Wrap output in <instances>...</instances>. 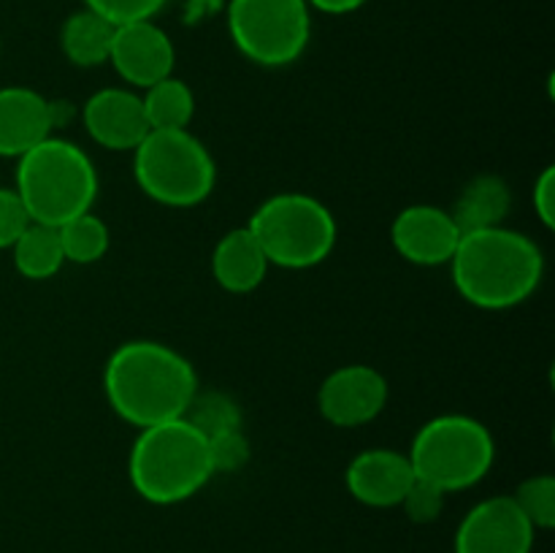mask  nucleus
<instances>
[{
  "label": "nucleus",
  "instance_id": "1",
  "mask_svg": "<svg viewBox=\"0 0 555 553\" xmlns=\"http://www.w3.org/2000/svg\"><path fill=\"white\" fill-rule=\"evenodd\" d=\"M106 401L130 426L177 421L198 390L193 363L155 339H133L112 352L103 369Z\"/></svg>",
  "mask_w": 555,
  "mask_h": 553
},
{
  "label": "nucleus",
  "instance_id": "2",
  "mask_svg": "<svg viewBox=\"0 0 555 553\" xmlns=\"http://www.w3.org/2000/svg\"><path fill=\"white\" fill-rule=\"evenodd\" d=\"M453 285L477 309H513L531 298L545 276L540 244L513 228H480L461 236L453 258Z\"/></svg>",
  "mask_w": 555,
  "mask_h": 553
},
{
  "label": "nucleus",
  "instance_id": "3",
  "mask_svg": "<svg viewBox=\"0 0 555 553\" xmlns=\"http://www.w3.org/2000/svg\"><path fill=\"white\" fill-rule=\"evenodd\" d=\"M130 486L150 504H179L211 480L209 442L184 417L141 428L130 448Z\"/></svg>",
  "mask_w": 555,
  "mask_h": 553
},
{
  "label": "nucleus",
  "instance_id": "4",
  "mask_svg": "<svg viewBox=\"0 0 555 553\" xmlns=\"http://www.w3.org/2000/svg\"><path fill=\"white\" fill-rule=\"evenodd\" d=\"M14 190L30 222L60 228L95 206V163L74 141L49 136L20 157Z\"/></svg>",
  "mask_w": 555,
  "mask_h": 553
},
{
  "label": "nucleus",
  "instance_id": "5",
  "mask_svg": "<svg viewBox=\"0 0 555 553\" xmlns=\"http://www.w3.org/2000/svg\"><path fill=\"white\" fill-rule=\"evenodd\" d=\"M271 266L312 269L336 247L334 215L323 201L307 193H276L253 211L247 222Z\"/></svg>",
  "mask_w": 555,
  "mask_h": 553
},
{
  "label": "nucleus",
  "instance_id": "6",
  "mask_svg": "<svg viewBox=\"0 0 555 553\" xmlns=\"http://www.w3.org/2000/svg\"><path fill=\"white\" fill-rule=\"evenodd\" d=\"M133 177L144 195L163 206L204 204L217 182L215 157L184 130H150L133 150Z\"/></svg>",
  "mask_w": 555,
  "mask_h": 553
},
{
  "label": "nucleus",
  "instance_id": "7",
  "mask_svg": "<svg viewBox=\"0 0 555 553\" xmlns=\"http://www.w3.org/2000/svg\"><path fill=\"white\" fill-rule=\"evenodd\" d=\"M412 472L444 493L477 486L496 461L491 428L469 415H439L417 428L410 445Z\"/></svg>",
  "mask_w": 555,
  "mask_h": 553
},
{
  "label": "nucleus",
  "instance_id": "8",
  "mask_svg": "<svg viewBox=\"0 0 555 553\" xmlns=\"http://www.w3.org/2000/svg\"><path fill=\"white\" fill-rule=\"evenodd\" d=\"M228 33L249 63L282 68L307 52L312 9L307 0H231Z\"/></svg>",
  "mask_w": 555,
  "mask_h": 553
},
{
  "label": "nucleus",
  "instance_id": "9",
  "mask_svg": "<svg viewBox=\"0 0 555 553\" xmlns=\"http://www.w3.org/2000/svg\"><path fill=\"white\" fill-rule=\"evenodd\" d=\"M537 529L509 493L477 502L455 529V553H531Z\"/></svg>",
  "mask_w": 555,
  "mask_h": 553
},
{
  "label": "nucleus",
  "instance_id": "10",
  "mask_svg": "<svg viewBox=\"0 0 555 553\" xmlns=\"http://www.w3.org/2000/svg\"><path fill=\"white\" fill-rule=\"evenodd\" d=\"M388 404V380L369 363L334 369L318 390V410L331 426L358 428L372 423Z\"/></svg>",
  "mask_w": 555,
  "mask_h": 553
},
{
  "label": "nucleus",
  "instance_id": "11",
  "mask_svg": "<svg viewBox=\"0 0 555 553\" xmlns=\"http://www.w3.org/2000/svg\"><path fill=\"white\" fill-rule=\"evenodd\" d=\"M108 63L114 65L119 79L128 81L130 87L146 90L173 74L177 49H173L171 36L152 20L130 22L114 30Z\"/></svg>",
  "mask_w": 555,
  "mask_h": 553
},
{
  "label": "nucleus",
  "instance_id": "12",
  "mask_svg": "<svg viewBox=\"0 0 555 553\" xmlns=\"http://www.w3.org/2000/svg\"><path fill=\"white\" fill-rule=\"evenodd\" d=\"M461 228L442 206L412 204L396 215L390 242L396 253L415 266H444L461 242Z\"/></svg>",
  "mask_w": 555,
  "mask_h": 553
},
{
  "label": "nucleus",
  "instance_id": "13",
  "mask_svg": "<svg viewBox=\"0 0 555 553\" xmlns=\"http://www.w3.org/2000/svg\"><path fill=\"white\" fill-rule=\"evenodd\" d=\"M81 119L90 139L112 152H133L150 133L141 95L122 87L92 92L81 108Z\"/></svg>",
  "mask_w": 555,
  "mask_h": 553
},
{
  "label": "nucleus",
  "instance_id": "14",
  "mask_svg": "<svg viewBox=\"0 0 555 553\" xmlns=\"http://www.w3.org/2000/svg\"><path fill=\"white\" fill-rule=\"evenodd\" d=\"M415 472L406 453L393 448H369L350 461L345 472L347 491L366 507H399L410 491Z\"/></svg>",
  "mask_w": 555,
  "mask_h": 553
},
{
  "label": "nucleus",
  "instance_id": "15",
  "mask_svg": "<svg viewBox=\"0 0 555 553\" xmlns=\"http://www.w3.org/2000/svg\"><path fill=\"white\" fill-rule=\"evenodd\" d=\"M54 106L30 87H0V157H16L52 136Z\"/></svg>",
  "mask_w": 555,
  "mask_h": 553
},
{
  "label": "nucleus",
  "instance_id": "16",
  "mask_svg": "<svg viewBox=\"0 0 555 553\" xmlns=\"http://www.w3.org/2000/svg\"><path fill=\"white\" fill-rule=\"evenodd\" d=\"M269 266V258L247 226L228 231L211 253V274L228 293H253L266 280Z\"/></svg>",
  "mask_w": 555,
  "mask_h": 553
},
{
  "label": "nucleus",
  "instance_id": "17",
  "mask_svg": "<svg viewBox=\"0 0 555 553\" xmlns=\"http://www.w3.org/2000/svg\"><path fill=\"white\" fill-rule=\"evenodd\" d=\"M509 204H513V195H509L507 182L496 173H482L461 190L450 215H453L461 233H469L480 231V228L502 226Z\"/></svg>",
  "mask_w": 555,
  "mask_h": 553
},
{
  "label": "nucleus",
  "instance_id": "18",
  "mask_svg": "<svg viewBox=\"0 0 555 553\" xmlns=\"http://www.w3.org/2000/svg\"><path fill=\"white\" fill-rule=\"evenodd\" d=\"M114 30L117 27L108 20H103L90 9H81L63 22L60 47H63L68 63L79 65V68H98V65L108 63Z\"/></svg>",
  "mask_w": 555,
  "mask_h": 553
},
{
  "label": "nucleus",
  "instance_id": "19",
  "mask_svg": "<svg viewBox=\"0 0 555 553\" xmlns=\"http://www.w3.org/2000/svg\"><path fill=\"white\" fill-rule=\"evenodd\" d=\"M14 266L25 280H49L57 274L65 263L63 244H60L57 228L30 222L22 236L11 244Z\"/></svg>",
  "mask_w": 555,
  "mask_h": 553
},
{
  "label": "nucleus",
  "instance_id": "20",
  "mask_svg": "<svg viewBox=\"0 0 555 553\" xmlns=\"http://www.w3.org/2000/svg\"><path fill=\"white\" fill-rule=\"evenodd\" d=\"M141 103H144L150 130H184L195 114L193 90L188 81L177 79L173 74L146 87Z\"/></svg>",
  "mask_w": 555,
  "mask_h": 553
},
{
  "label": "nucleus",
  "instance_id": "21",
  "mask_svg": "<svg viewBox=\"0 0 555 553\" xmlns=\"http://www.w3.org/2000/svg\"><path fill=\"white\" fill-rule=\"evenodd\" d=\"M60 244H63L65 263H95L108 253V226L92 211H85L79 217H70L68 222L57 228Z\"/></svg>",
  "mask_w": 555,
  "mask_h": 553
},
{
  "label": "nucleus",
  "instance_id": "22",
  "mask_svg": "<svg viewBox=\"0 0 555 553\" xmlns=\"http://www.w3.org/2000/svg\"><path fill=\"white\" fill-rule=\"evenodd\" d=\"M182 417L206 439L215 437V434L242 428V407L233 396L222 394V390H195L193 401H190Z\"/></svg>",
  "mask_w": 555,
  "mask_h": 553
},
{
  "label": "nucleus",
  "instance_id": "23",
  "mask_svg": "<svg viewBox=\"0 0 555 553\" xmlns=\"http://www.w3.org/2000/svg\"><path fill=\"white\" fill-rule=\"evenodd\" d=\"M520 513L529 518L534 529H553L555 526V477L553 475H534L526 477L518 486V491L509 493Z\"/></svg>",
  "mask_w": 555,
  "mask_h": 553
},
{
  "label": "nucleus",
  "instance_id": "24",
  "mask_svg": "<svg viewBox=\"0 0 555 553\" xmlns=\"http://www.w3.org/2000/svg\"><path fill=\"white\" fill-rule=\"evenodd\" d=\"M168 0H85V9L95 11L98 16L112 22L114 27L130 25V22L155 20Z\"/></svg>",
  "mask_w": 555,
  "mask_h": 553
},
{
  "label": "nucleus",
  "instance_id": "25",
  "mask_svg": "<svg viewBox=\"0 0 555 553\" xmlns=\"http://www.w3.org/2000/svg\"><path fill=\"white\" fill-rule=\"evenodd\" d=\"M206 442H209V459L215 475L217 472H238L247 464L249 455H253L249 439L242 428L215 434V437H209Z\"/></svg>",
  "mask_w": 555,
  "mask_h": 553
},
{
  "label": "nucleus",
  "instance_id": "26",
  "mask_svg": "<svg viewBox=\"0 0 555 553\" xmlns=\"http://www.w3.org/2000/svg\"><path fill=\"white\" fill-rule=\"evenodd\" d=\"M444 499H448V493H444L442 488H437V486H431V483L415 477L410 486V491H406L404 499H401L399 507H404L406 518H410L412 524L426 526V524H434V520L442 515Z\"/></svg>",
  "mask_w": 555,
  "mask_h": 553
},
{
  "label": "nucleus",
  "instance_id": "27",
  "mask_svg": "<svg viewBox=\"0 0 555 553\" xmlns=\"http://www.w3.org/2000/svg\"><path fill=\"white\" fill-rule=\"evenodd\" d=\"M30 226L25 204L14 188H0V249H11V244Z\"/></svg>",
  "mask_w": 555,
  "mask_h": 553
},
{
  "label": "nucleus",
  "instance_id": "28",
  "mask_svg": "<svg viewBox=\"0 0 555 553\" xmlns=\"http://www.w3.org/2000/svg\"><path fill=\"white\" fill-rule=\"evenodd\" d=\"M531 204H534L537 217L545 228L555 226V168L545 166L540 177L534 179V190H531Z\"/></svg>",
  "mask_w": 555,
  "mask_h": 553
},
{
  "label": "nucleus",
  "instance_id": "29",
  "mask_svg": "<svg viewBox=\"0 0 555 553\" xmlns=\"http://www.w3.org/2000/svg\"><path fill=\"white\" fill-rule=\"evenodd\" d=\"M309 9L320 11V14H331V16H341V14H352L361 5H366L369 0H307Z\"/></svg>",
  "mask_w": 555,
  "mask_h": 553
}]
</instances>
